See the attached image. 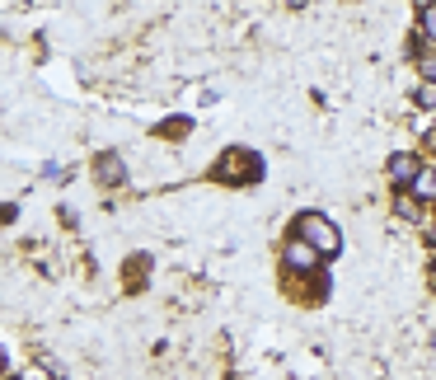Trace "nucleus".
<instances>
[{
    "label": "nucleus",
    "instance_id": "1",
    "mask_svg": "<svg viewBox=\"0 0 436 380\" xmlns=\"http://www.w3.org/2000/svg\"><path fill=\"white\" fill-rule=\"evenodd\" d=\"M296 230L305 235V244H314V249H324V253L338 249V230H333L328 216H319V211H305V216L296 221Z\"/></svg>",
    "mask_w": 436,
    "mask_h": 380
},
{
    "label": "nucleus",
    "instance_id": "2",
    "mask_svg": "<svg viewBox=\"0 0 436 380\" xmlns=\"http://www.w3.org/2000/svg\"><path fill=\"white\" fill-rule=\"evenodd\" d=\"M286 268L310 272V268H314V244H305V239H291V244H286Z\"/></svg>",
    "mask_w": 436,
    "mask_h": 380
},
{
    "label": "nucleus",
    "instance_id": "3",
    "mask_svg": "<svg viewBox=\"0 0 436 380\" xmlns=\"http://www.w3.org/2000/svg\"><path fill=\"white\" fill-rule=\"evenodd\" d=\"M390 178H394V183H408V178H413V160L399 155V160L390 164Z\"/></svg>",
    "mask_w": 436,
    "mask_h": 380
},
{
    "label": "nucleus",
    "instance_id": "4",
    "mask_svg": "<svg viewBox=\"0 0 436 380\" xmlns=\"http://www.w3.org/2000/svg\"><path fill=\"white\" fill-rule=\"evenodd\" d=\"M99 178H104V183H118V178H122V164H118V160H104V164H99Z\"/></svg>",
    "mask_w": 436,
    "mask_h": 380
},
{
    "label": "nucleus",
    "instance_id": "5",
    "mask_svg": "<svg viewBox=\"0 0 436 380\" xmlns=\"http://www.w3.org/2000/svg\"><path fill=\"white\" fill-rule=\"evenodd\" d=\"M418 197H436V174L432 169H422L418 174Z\"/></svg>",
    "mask_w": 436,
    "mask_h": 380
},
{
    "label": "nucleus",
    "instance_id": "6",
    "mask_svg": "<svg viewBox=\"0 0 436 380\" xmlns=\"http://www.w3.org/2000/svg\"><path fill=\"white\" fill-rule=\"evenodd\" d=\"M422 29L436 38V5H427V15H422Z\"/></svg>",
    "mask_w": 436,
    "mask_h": 380
},
{
    "label": "nucleus",
    "instance_id": "7",
    "mask_svg": "<svg viewBox=\"0 0 436 380\" xmlns=\"http://www.w3.org/2000/svg\"><path fill=\"white\" fill-rule=\"evenodd\" d=\"M422 76H427V80L436 85V57H422Z\"/></svg>",
    "mask_w": 436,
    "mask_h": 380
},
{
    "label": "nucleus",
    "instance_id": "8",
    "mask_svg": "<svg viewBox=\"0 0 436 380\" xmlns=\"http://www.w3.org/2000/svg\"><path fill=\"white\" fill-rule=\"evenodd\" d=\"M422 104H436V85H427V90H422Z\"/></svg>",
    "mask_w": 436,
    "mask_h": 380
}]
</instances>
